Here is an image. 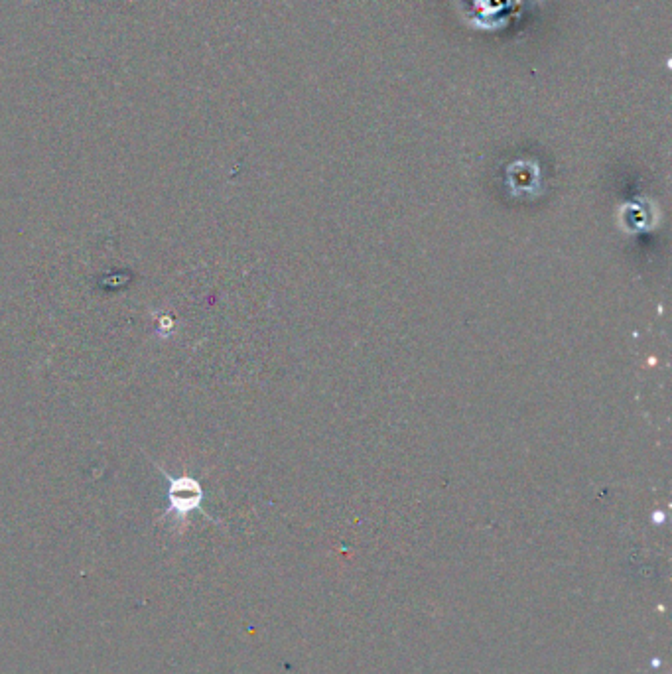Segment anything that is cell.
Returning <instances> with one entry per match:
<instances>
[{
  "label": "cell",
  "mask_w": 672,
  "mask_h": 674,
  "mask_svg": "<svg viewBox=\"0 0 672 674\" xmlns=\"http://www.w3.org/2000/svg\"><path fill=\"white\" fill-rule=\"evenodd\" d=\"M156 468L164 473L168 477V481H170V493H168L170 507L164 513V519L170 517V515H174L178 521H184L192 511H196V509L202 507V487H200V483L194 477H190V475L172 477V475H168L166 470H162L158 464H156Z\"/></svg>",
  "instance_id": "6da1fadb"
}]
</instances>
